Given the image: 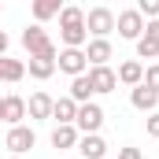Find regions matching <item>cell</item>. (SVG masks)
Instances as JSON below:
<instances>
[{
	"instance_id": "obj_21",
	"label": "cell",
	"mask_w": 159,
	"mask_h": 159,
	"mask_svg": "<svg viewBox=\"0 0 159 159\" xmlns=\"http://www.w3.org/2000/svg\"><path fill=\"white\" fill-rule=\"evenodd\" d=\"M67 96H74L78 104H85V100H93L96 93H93V81H89V70L85 74H78V78H70V93Z\"/></svg>"
},
{
	"instance_id": "obj_13",
	"label": "cell",
	"mask_w": 159,
	"mask_h": 159,
	"mask_svg": "<svg viewBox=\"0 0 159 159\" xmlns=\"http://www.w3.org/2000/svg\"><path fill=\"white\" fill-rule=\"evenodd\" d=\"M111 56H115V48H111V41H107V37L85 41V59H89V67H100V63H107Z\"/></svg>"
},
{
	"instance_id": "obj_11",
	"label": "cell",
	"mask_w": 159,
	"mask_h": 159,
	"mask_svg": "<svg viewBox=\"0 0 159 159\" xmlns=\"http://www.w3.org/2000/svg\"><path fill=\"white\" fill-rule=\"evenodd\" d=\"M129 104H133L137 111L152 115V111L159 107V93H156V89H148V85L141 81V85H133V89H129Z\"/></svg>"
},
{
	"instance_id": "obj_25",
	"label": "cell",
	"mask_w": 159,
	"mask_h": 159,
	"mask_svg": "<svg viewBox=\"0 0 159 159\" xmlns=\"http://www.w3.org/2000/svg\"><path fill=\"white\" fill-rule=\"evenodd\" d=\"M148 137H159V111L148 115Z\"/></svg>"
},
{
	"instance_id": "obj_4",
	"label": "cell",
	"mask_w": 159,
	"mask_h": 159,
	"mask_svg": "<svg viewBox=\"0 0 159 159\" xmlns=\"http://www.w3.org/2000/svg\"><path fill=\"white\" fill-rule=\"evenodd\" d=\"M144 22H148V19H144L137 7H126V11L115 15V30H119L122 41H137L141 34H144Z\"/></svg>"
},
{
	"instance_id": "obj_3",
	"label": "cell",
	"mask_w": 159,
	"mask_h": 159,
	"mask_svg": "<svg viewBox=\"0 0 159 159\" xmlns=\"http://www.w3.org/2000/svg\"><path fill=\"white\" fill-rule=\"evenodd\" d=\"M85 30H89V37H111L115 34V11L111 7H89L85 11Z\"/></svg>"
},
{
	"instance_id": "obj_23",
	"label": "cell",
	"mask_w": 159,
	"mask_h": 159,
	"mask_svg": "<svg viewBox=\"0 0 159 159\" xmlns=\"http://www.w3.org/2000/svg\"><path fill=\"white\" fill-rule=\"evenodd\" d=\"M144 85L159 93V63H152V67H144Z\"/></svg>"
},
{
	"instance_id": "obj_26",
	"label": "cell",
	"mask_w": 159,
	"mask_h": 159,
	"mask_svg": "<svg viewBox=\"0 0 159 159\" xmlns=\"http://www.w3.org/2000/svg\"><path fill=\"white\" fill-rule=\"evenodd\" d=\"M7 44H11V41H7V34L0 30V56H7Z\"/></svg>"
},
{
	"instance_id": "obj_22",
	"label": "cell",
	"mask_w": 159,
	"mask_h": 159,
	"mask_svg": "<svg viewBox=\"0 0 159 159\" xmlns=\"http://www.w3.org/2000/svg\"><path fill=\"white\" fill-rule=\"evenodd\" d=\"M137 11L144 19H159V0H137Z\"/></svg>"
},
{
	"instance_id": "obj_15",
	"label": "cell",
	"mask_w": 159,
	"mask_h": 159,
	"mask_svg": "<svg viewBox=\"0 0 159 159\" xmlns=\"http://www.w3.org/2000/svg\"><path fill=\"white\" fill-rule=\"evenodd\" d=\"M59 56V52H56ZM56 56H30V63H26V70H30V78L37 81H48L56 74Z\"/></svg>"
},
{
	"instance_id": "obj_5",
	"label": "cell",
	"mask_w": 159,
	"mask_h": 159,
	"mask_svg": "<svg viewBox=\"0 0 159 159\" xmlns=\"http://www.w3.org/2000/svg\"><path fill=\"white\" fill-rule=\"evenodd\" d=\"M74 126H78V133H100V126H104V107H100L96 100H85V104H78Z\"/></svg>"
},
{
	"instance_id": "obj_20",
	"label": "cell",
	"mask_w": 159,
	"mask_h": 159,
	"mask_svg": "<svg viewBox=\"0 0 159 159\" xmlns=\"http://www.w3.org/2000/svg\"><path fill=\"white\" fill-rule=\"evenodd\" d=\"M26 78V63L22 59H7L4 56V63H0V81H7V85H15V81Z\"/></svg>"
},
{
	"instance_id": "obj_7",
	"label": "cell",
	"mask_w": 159,
	"mask_h": 159,
	"mask_svg": "<svg viewBox=\"0 0 159 159\" xmlns=\"http://www.w3.org/2000/svg\"><path fill=\"white\" fill-rule=\"evenodd\" d=\"M56 70H63V74H70V78H78L89 70V59H85V48H63L59 56H56Z\"/></svg>"
},
{
	"instance_id": "obj_19",
	"label": "cell",
	"mask_w": 159,
	"mask_h": 159,
	"mask_svg": "<svg viewBox=\"0 0 159 159\" xmlns=\"http://www.w3.org/2000/svg\"><path fill=\"white\" fill-rule=\"evenodd\" d=\"M74 115H78V100L74 96H59L52 104V119L56 122H74Z\"/></svg>"
},
{
	"instance_id": "obj_18",
	"label": "cell",
	"mask_w": 159,
	"mask_h": 159,
	"mask_svg": "<svg viewBox=\"0 0 159 159\" xmlns=\"http://www.w3.org/2000/svg\"><path fill=\"white\" fill-rule=\"evenodd\" d=\"M30 11H34V22H48V19H56L63 11V0H34Z\"/></svg>"
},
{
	"instance_id": "obj_14",
	"label": "cell",
	"mask_w": 159,
	"mask_h": 159,
	"mask_svg": "<svg viewBox=\"0 0 159 159\" xmlns=\"http://www.w3.org/2000/svg\"><path fill=\"white\" fill-rule=\"evenodd\" d=\"M78 126L74 122H59L56 129H52V148H59V152H67V148H78Z\"/></svg>"
},
{
	"instance_id": "obj_27",
	"label": "cell",
	"mask_w": 159,
	"mask_h": 159,
	"mask_svg": "<svg viewBox=\"0 0 159 159\" xmlns=\"http://www.w3.org/2000/svg\"><path fill=\"white\" fill-rule=\"evenodd\" d=\"M0 11H4V0H0Z\"/></svg>"
},
{
	"instance_id": "obj_8",
	"label": "cell",
	"mask_w": 159,
	"mask_h": 159,
	"mask_svg": "<svg viewBox=\"0 0 159 159\" xmlns=\"http://www.w3.org/2000/svg\"><path fill=\"white\" fill-rule=\"evenodd\" d=\"M159 56V19L144 22V34L137 37V59H156Z\"/></svg>"
},
{
	"instance_id": "obj_28",
	"label": "cell",
	"mask_w": 159,
	"mask_h": 159,
	"mask_svg": "<svg viewBox=\"0 0 159 159\" xmlns=\"http://www.w3.org/2000/svg\"><path fill=\"white\" fill-rule=\"evenodd\" d=\"M11 159H22V156H11Z\"/></svg>"
},
{
	"instance_id": "obj_12",
	"label": "cell",
	"mask_w": 159,
	"mask_h": 159,
	"mask_svg": "<svg viewBox=\"0 0 159 159\" xmlns=\"http://www.w3.org/2000/svg\"><path fill=\"white\" fill-rule=\"evenodd\" d=\"M78 152H81V159H107V141L100 133H81Z\"/></svg>"
},
{
	"instance_id": "obj_16",
	"label": "cell",
	"mask_w": 159,
	"mask_h": 159,
	"mask_svg": "<svg viewBox=\"0 0 159 159\" xmlns=\"http://www.w3.org/2000/svg\"><path fill=\"white\" fill-rule=\"evenodd\" d=\"M115 74H119L122 85H129V89H133V85H141V81H144V63H141V59H122Z\"/></svg>"
},
{
	"instance_id": "obj_6",
	"label": "cell",
	"mask_w": 159,
	"mask_h": 159,
	"mask_svg": "<svg viewBox=\"0 0 159 159\" xmlns=\"http://www.w3.org/2000/svg\"><path fill=\"white\" fill-rule=\"evenodd\" d=\"M4 144H7V152H11V156H26V152L37 144V133H34L30 126H22V122H19V126H11V129H7Z\"/></svg>"
},
{
	"instance_id": "obj_1",
	"label": "cell",
	"mask_w": 159,
	"mask_h": 159,
	"mask_svg": "<svg viewBox=\"0 0 159 159\" xmlns=\"http://www.w3.org/2000/svg\"><path fill=\"white\" fill-rule=\"evenodd\" d=\"M56 19H59V41H63V48H85V41H89L85 11L74 7V4H63V11Z\"/></svg>"
},
{
	"instance_id": "obj_29",
	"label": "cell",
	"mask_w": 159,
	"mask_h": 159,
	"mask_svg": "<svg viewBox=\"0 0 159 159\" xmlns=\"http://www.w3.org/2000/svg\"><path fill=\"white\" fill-rule=\"evenodd\" d=\"M0 63H4V56H0Z\"/></svg>"
},
{
	"instance_id": "obj_17",
	"label": "cell",
	"mask_w": 159,
	"mask_h": 159,
	"mask_svg": "<svg viewBox=\"0 0 159 159\" xmlns=\"http://www.w3.org/2000/svg\"><path fill=\"white\" fill-rule=\"evenodd\" d=\"M52 104H56V100H52L48 93H34L30 104H26V115H30V119H52Z\"/></svg>"
},
{
	"instance_id": "obj_24",
	"label": "cell",
	"mask_w": 159,
	"mask_h": 159,
	"mask_svg": "<svg viewBox=\"0 0 159 159\" xmlns=\"http://www.w3.org/2000/svg\"><path fill=\"white\" fill-rule=\"evenodd\" d=\"M119 159H144V152L133 148V144H126V148H119Z\"/></svg>"
},
{
	"instance_id": "obj_9",
	"label": "cell",
	"mask_w": 159,
	"mask_h": 159,
	"mask_svg": "<svg viewBox=\"0 0 159 159\" xmlns=\"http://www.w3.org/2000/svg\"><path fill=\"white\" fill-rule=\"evenodd\" d=\"M89 81H93V93H96V96H107V93H115V89H119V74H115L107 63L89 67Z\"/></svg>"
},
{
	"instance_id": "obj_10",
	"label": "cell",
	"mask_w": 159,
	"mask_h": 159,
	"mask_svg": "<svg viewBox=\"0 0 159 159\" xmlns=\"http://www.w3.org/2000/svg\"><path fill=\"white\" fill-rule=\"evenodd\" d=\"M22 119H26V100H22V96H15V93L0 96V122H7V126H19Z\"/></svg>"
},
{
	"instance_id": "obj_2",
	"label": "cell",
	"mask_w": 159,
	"mask_h": 159,
	"mask_svg": "<svg viewBox=\"0 0 159 159\" xmlns=\"http://www.w3.org/2000/svg\"><path fill=\"white\" fill-rule=\"evenodd\" d=\"M19 41H22V48H26L30 56H56V52H59V48L52 44V37L44 34V26H41V22H34V26H26Z\"/></svg>"
}]
</instances>
